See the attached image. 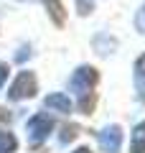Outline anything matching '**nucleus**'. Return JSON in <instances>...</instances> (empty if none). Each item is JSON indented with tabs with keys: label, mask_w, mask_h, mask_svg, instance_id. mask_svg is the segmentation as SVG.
Listing matches in <instances>:
<instances>
[{
	"label": "nucleus",
	"mask_w": 145,
	"mask_h": 153,
	"mask_svg": "<svg viewBox=\"0 0 145 153\" xmlns=\"http://www.w3.org/2000/svg\"><path fill=\"white\" fill-rule=\"evenodd\" d=\"M43 105H46L48 110H56V112H61V115H69V112H71V100L66 97V94H61V92L48 94V97L43 100Z\"/></svg>",
	"instance_id": "39448f33"
},
{
	"label": "nucleus",
	"mask_w": 145,
	"mask_h": 153,
	"mask_svg": "<svg viewBox=\"0 0 145 153\" xmlns=\"http://www.w3.org/2000/svg\"><path fill=\"white\" fill-rule=\"evenodd\" d=\"M109 49H115V41H112V38H107V36H99V38H97V51H99V54H107V51Z\"/></svg>",
	"instance_id": "9d476101"
},
{
	"label": "nucleus",
	"mask_w": 145,
	"mask_h": 153,
	"mask_svg": "<svg viewBox=\"0 0 145 153\" xmlns=\"http://www.w3.org/2000/svg\"><path fill=\"white\" fill-rule=\"evenodd\" d=\"M97 84V69L94 66H79V69L71 74V92L79 97V107L81 112H89L92 110V89Z\"/></svg>",
	"instance_id": "f257e3e1"
},
{
	"label": "nucleus",
	"mask_w": 145,
	"mask_h": 153,
	"mask_svg": "<svg viewBox=\"0 0 145 153\" xmlns=\"http://www.w3.org/2000/svg\"><path fill=\"white\" fill-rule=\"evenodd\" d=\"M76 138V128H64V133H61V143H69Z\"/></svg>",
	"instance_id": "f8f14e48"
},
{
	"label": "nucleus",
	"mask_w": 145,
	"mask_h": 153,
	"mask_svg": "<svg viewBox=\"0 0 145 153\" xmlns=\"http://www.w3.org/2000/svg\"><path fill=\"white\" fill-rule=\"evenodd\" d=\"M135 89H138V94L145 100V54L135 61Z\"/></svg>",
	"instance_id": "423d86ee"
},
{
	"label": "nucleus",
	"mask_w": 145,
	"mask_h": 153,
	"mask_svg": "<svg viewBox=\"0 0 145 153\" xmlns=\"http://www.w3.org/2000/svg\"><path fill=\"white\" fill-rule=\"evenodd\" d=\"M43 3H46V8H48V13H51L56 26H64V5L59 0H43Z\"/></svg>",
	"instance_id": "6e6552de"
},
{
	"label": "nucleus",
	"mask_w": 145,
	"mask_h": 153,
	"mask_svg": "<svg viewBox=\"0 0 145 153\" xmlns=\"http://www.w3.org/2000/svg\"><path fill=\"white\" fill-rule=\"evenodd\" d=\"M76 8H79V13H81V16H87V13H92V3L87 5L84 0H79V3H76Z\"/></svg>",
	"instance_id": "ddd939ff"
},
{
	"label": "nucleus",
	"mask_w": 145,
	"mask_h": 153,
	"mask_svg": "<svg viewBox=\"0 0 145 153\" xmlns=\"http://www.w3.org/2000/svg\"><path fill=\"white\" fill-rule=\"evenodd\" d=\"M33 94H36V76H33V71H21L16 76V82L10 84V89H8V100L18 102V100L33 97Z\"/></svg>",
	"instance_id": "f03ea898"
},
{
	"label": "nucleus",
	"mask_w": 145,
	"mask_h": 153,
	"mask_svg": "<svg viewBox=\"0 0 145 153\" xmlns=\"http://www.w3.org/2000/svg\"><path fill=\"white\" fill-rule=\"evenodd\" d=\"M74 153H92V151H89V148H76Z\"/></svg>",
	"instance_id": "dca6fc26"
},
{
	"label": "nucleus",
	"mask_w": 145,
	"mask_h": 153,
	"mask_svg": "<svg viewBox=\"0 0 145 153\" xmlns=\"http://www.w3.org/2000/svg\"><path fill=\"white\" fill-rule=\"evenodd\" d=\"M5 79H8V64H3V61H0V87L5 84Z\"/></svg>",
	"instance_id": "4468645a"
},
{
	"label": "nucleus",
	"mask_w": 145,
	"mask_h": 153,
	"mask_svg": "<svg viewBox=\"0 0 145 153\" xmlns=\"http://www.w3.org/2000/svg\"><path fill=\"white\" fill-rule=\"evenodd\" d=\"M16 148H18L16 135L8 133V130H0V153H13Z\"/></svg>",
	"instance_id": "1a4fd4ad"
},
{
	"label": "nucleus",
	"mask_w": 145,
	"mask_h": 153,
	"mask_svg": "<svg viewBox=\"0 0 145 153\" xmlns=\"http://www.w3.org/2000/svg\"><path fill=\"white\" fill-rule=\"evenodd\" d=\"M26 56H31V49H26V46H23V49L18 51V54H16V59H18V61H23Z\"/></svg>",
	"instance_id": "2eb2a0df"
},
{
	"label": "nucleus",
	"mask_w": 145,
	"mask_h": 153,
	"mask_svg": "<svg viewBox=\"0 0 145 153\" xmlns=\"http://www.w3.org/2000/svg\"><path fill=\"white\" fill-rule=\"evenodd\" d=\"M51 128H54V123H51L48 115H33L31 120H28V138H31V143L46 140Z\"/></svg>",
	"instance_id": "20e7f679"
},
{
	"label": "nucleus",
	"mask_w": 145,
	"mask_h": 153,
	"mask_svg": "<svg viewBox=\"0 0 145 153\" xmlns=\"http://www.w3.org/2000/svg\"><path fill=\"white\" fill-rule=\"evenodd\" d=\"M97 140H99V148L104 153H117L122 148V128L120 125H107L97 133Z\"/></svg>",
	"instance_id": "7ed1b4c3"
},
{
	"label": "nucleus",
	"mask_w": 145,
	"mask_h": 153,
	"mask_svg": "<svg viewBox=\"0 0 145 153\" xmlns=\"http://www.w3.org/2000/svg\"><path fill=\"white\" fill-rule=\"evenodd\" d=\"M130 153H145V123H140L132 130V140H130Z\"/></svg>",
	"instance_id": "0eeeda50"
},
{
	"label": "nucleus",
	"mask_w": 145,
	"mask_h": 153,
	"mask_svg": "<svg viewBox=\"0 0 145 153\" xmlns=\"http://www.w3.org/2000/svg\"><path fill=\"white\" fill-rule=\"evenodd\" d=\"M135 28H138L140 33H145V5L138 10V16H135Z\"/></svg>",
	"instance_id": "9b49d317"
}]
</instances>
